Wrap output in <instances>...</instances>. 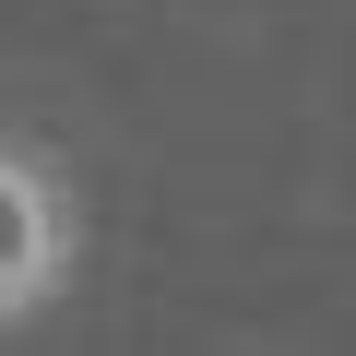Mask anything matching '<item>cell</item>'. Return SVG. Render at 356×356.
I'll list each match as a JSON object with an SVG mask.
<instances>
[{"instance_id":"1","label":"cell","mask_w":356,"mask_h":356,"mask_svg":"<svg viewBox=\"0 0 356 356\" xmlns=\"http://www.w3.org/2000/svg\"><path fill=\"white\" fill-rule=\"evenodd\" d=\"M72 191L36 143L0 131V321H36L60 285H72Z\"/></svg>"}]
</instances>
